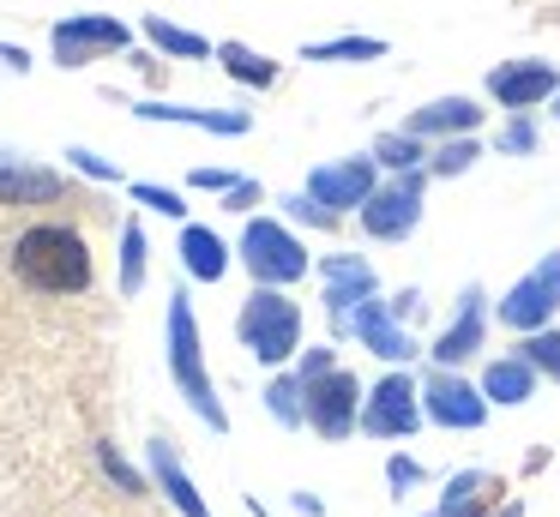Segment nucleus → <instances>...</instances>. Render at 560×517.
<instances>
[{
    "label": "nucleus",
    "instance_id": "nucleus-1",
    "mask_svg": "<svg viewBox=\"0 0 560 517\" xmlns=\"http://www.w3.org/2000/svg\"><path fill=\"white\" fill-rule=\"evenodd\" d=\"M13 271L43 295H79L91 283V247L67 223H31L13 240Z\"/></svg>",
    "mask_w": 560,
    "mask_h": 517
},
{
    "label": "nucleus",
    "instance_id": "nucleus-2",
    "mask_svg": "<svg viewBox=\"0 0 560 517\" xmlns=\"http://www.w3.org/2000/svg\"><path fill=\"white\" fill-rule=\"evenodd\" d=\"M170 373H175L182 397L194 403V415L206 421L211 433L230 427V415H223L218 391H211V379H206V355H199V325H194V307H187V295H170Z\"/></svg>",
    "mask_w": 560,
    "mask_h": 517
},
{
    "label": "nucleus",
    "instance_id": "nucleus-3",
    "mask_svg": "<svg viewBox=\"0 0 560 517\" xmlns=\"http://www.w3.org/2000/svg\"><path fill=\"white\" fill-rule=\"evenodd\" d=\"M242 343L254 349V361H266V367H278V361H290L295 349H302V307H295L283 289H254V295L242 301Z\"/></svg>",
    "mask_w": 560,
    "mask_h": 517
},
{
    "label": "nucleus",
    "instance_id": "nucleus-4",
    "mask_svg": "<svg viewBox=\"0 0 560 517\" xmlns=\"http://www.w3.org/2000/svg\"><path fill=\"white\" fill-rule=\"evenodd\" d=\"M242 259H247V271L259 277V289H283V283H295V277H307L302 240H295L283 223H271V216H254V223H247Z\"/></svg>",
    "mask_w": 560,
    "mask_h": 517
},
{
    "label": "nucleus",
    "instance_id": "nucleus-5",
    "mask_svg": "<svg viewBox=\"0 0 560 517\" xmlns=\"http://www.w3.org/2000/svg\"><path fill=\"white\" fill-rule=\"evenodd\" d=\"M555 307H560V252H548L530 277H518V283L506 289L500 325H512V331H548Z\"/></svg>",
    "mask_w": 560,
    "mask_h": 517
},
{
    "label": "nucleus",
    "instance_id": "nucleus-6",
    "mask_svg": "<svg viewBox=\"0 0 560 517\" xmlns=\"http://www.w3.org/2000/svg\"><path fill=\"white\" fill-rule=\"evenodd\" d=\"M307 427L319 439H343V433L362 427V385H355V373L331 367L326 379L307 385Z\"/></svg>",
    "mask_w": 560,
    "mask_h": 517
},
{
    "label": "nucleus",
    "instance_id": "nucleus-7",
    "mask_svg": "<svg viewBox=\"0 0 560 517\" xmlns=\"http://www.w3.org/2000/svg\"><path fill=\"white\" fill-rule=\"evenodd\" d=\"M416 397L422 391H416L410 373H386L362 403L368 439H404V433H416V421H422V403H416Z\"/></svg>",
    "mask_w": 560,
    "mask_h": 517
},
{
    "label": "nucleus",
    "instance_id": "nucleus-8",
    "mask_svg": "<svg viewBox=\"0 0 560 517\" xmlns=\"http://www.w3.org/2000/svg\"><path fill=\"white\" fill-rule=\"evenodd\" d=\"M422 415L440 421V427H482V421H488V397H482V385L458 379L452 367H434L422 379Z\"/></svg>",
    "mask_w": 560,
    "mask_h": 517
},
{
    "label": "nucleus",
    "instance_id": "nucleus-9",
    "mask_svg": "<svg viewBox=\"0 0 560 517\" xmlns=\"http://www.w3.org/2000/svg\"><path fill=\"white\" fill-rule=\"evenodd\" d=\"M422 168L416 175H398V180H386V187H374V199L362 204V228L368 235H380V240H404L416 228V216H422Z\"/></svg>",
    "mask_w": 560,
    "mask_h": 517
},
{
    "label": "nucleus",
    "instance_id": "nucleus-10",
    "mask_svg": "<svg viewBox=\"0 0 560 517\" xmlns=\"http://www.w3.org/2000/svg\"><path fill=\"white\" fill-rule=\"evenodd\" d=\"M374 156H350V163H326V168H314L307 175V199L314 204H326L331 216L338 211H362L368 199H374Z\"/></svg>",
    "mask_w": 560,
    "mask_h": 517
},
{
    "label": "nucleus",
    "instance_id": "nucleus-11",
    "mask_svg": "<svg viewBox=\"0 0 560 517\" xmlns=\"http://www.w3.org/2000/svg\"><path fill=\"white\" fill-rule=\"evenodd\" d=\"M127 48V24L121 19H103V12H79V19L55 24V60L61 67H85L97 55H115Z\"/></svg>",
    "mask_w": 560,
    "mask_h": 517
},
{
    "label": "nucleus",
    "instance_id": "nucleus-12",
    "mask_svg": "<svg viewBox=\"0 0 560 517\" xmlns=\"http://www.w3.org/2000/svg\"><path fill=\"white\" fill-rule=\"evenodd\" d=\"M319 277H326L331 319L350 331L355 307H362V301H374V265H368V259H326V265H319Z\"/></svg>",
    "mask_w": 560,
    "mask_h": 517
},
{
    "label": "nucleus",
    "instance_id": "nucleus-13",
    "mask_svg": "<svg viewBox=\"0 0 560 517\" xmlns=\"http://www.w3.org/2000/svg\"><path fill=\"white\" fill-rule=\"evenodd\" d=\"M488 91L506 108H530V103H542L548 91H560V72L548 67V60H512V67L488 72Z\"/></svg>",
    "mask_w": 560,
    "mask_h": 517
},
{
    "label": "nucleus",
    "instance_id": "nucleus-14",
    "mask_svg": "<svg viewBox=\"0 0 560 517\" xmlns=\"http://www.w3.org/2000/svg\"><path fill=\"white\" fill-rule=\"evenodd\" d=\"M350 331L362 337V343L374 349L380 361H410V355H416V343L404 337V325L392 319L386 301H362V307H355V319H350Z\"/></svg>",
    "mask_w": 560,
    "mask_h": 517
},
{
    "label": "nucleus",
    "instance_id": "nucleus-15",
    "mask_svg": "<svg viewBox=\"0 0 560 517\" xmlns=\"http://www.w3.org/2000/svg\"><path fill=\"white\" fill-rule=\"evenodd\" d=\"M476 349H482V289H464V313L458 325H452L446 337L434 343V367H458V361H470Z\"/></svg>",
    "mask_w": 560,
    "mask_h": 517
},
{
    "label": "nucleus",
    "instance_id": "nucleus-16",
    "mask_svg": "<svg viewBox=\"0 0 560 517\" xmlns=\"http://www.w3.org/2000/svg\"><path fill=\"white\" fill-rule=\"evenodd\" d=\"M151 475H158V487L170 493V505H175L182 517H211V505L194 493V481H187V469L175 463L170 439H151Z\"/></svg>",
    "mask_w": 560,
    "mask_h": 517
},
{
    "label": "nucleus",
    "instance_id": "nucleus-17",
    "mask_svg": "<svg viewBox=\"0 0 560 517\" xmlns=\"http://www.w3.org/2000/svg\"><path fill=\"white\" fill-rule=\"evenodd\" d=\"M476 120H482V108H476L470 96H440V103L416 108V115L404 120V132H410V139H428V132H470Z\"/></svg>",
    "mask_w": 560,
    "mask_h": 517
},
{
    "label": "nucleus",
    "instance_id": "nucleus-18",
    "mask_svg": "<svg viewBox=\"0 0 560 517\" xmlns=\"http://www.w3.org/2000/svg\"><path fill=\"white\" fill-rule=\"evenodd\" d=\"M494 500H500V481L482 475V469H464V475L446 481V500H440L434 517H482Z\"/></svg>",
    "mask_w": 560,
    "mask_h": 517
},
{
    "label": "nucleus",
    "instance_id": "nucleus-19",
    "mask_svg": "<svg viewBox=\"0 0 560 517\" xmlns=\"http://www.w3.org/2000/svg\"><path fill=\"white\" fill-rule=\"evenodd\" d=\"M530 391H536V367L524 355H506V361H494V367L482 373V397L488 403H530Z\"/></svg>",
    "mask_w": 560,
    "mask_h": 517
},
{
    "label": "nucleus",
    "instance_id": "nucleus-20",
    "mask_svg": "<svg viewBox=\"0 0 560 517\" xmlns=\"http://www.w3.org/2000/svg\"><path fill=\"white\" fill-rule=\"evenodd\" d=\"M182 265L199 277V283H218L223 271H230V247H223L211 228H199V223H187L182 228Z\"/></svg>",
    "mask_w": 560,
    "mask_h": 517
},
{
    "label": "nucleus",
    "instance_id": "nucleus-21",
    "mask_svg": "<svg viewBox=\"0 0 560 517\" xmlns=\"http://www.w3.org/2000/svg\"><path fill=\"white\" fill-rule=\"evenodd\" d=\"M139 120H187V127H206V132H247L242 108H175V103H139Z\"/></svg>",
    "mask_w": 560,
    "mask_h": 517
},
{
    "label": "nucleus",
    "instance_id": "nucleus-22",
    "mask_svg": "<svg viewBox=\"0 0 560 517\" xmlns=\"http://www.w3.org/2000/svg\"><path fill=\"white\" fill-rule=\"evenodd\" d=\"M31 199H61V175L25 163H0V204H31Z\"/></svg>",
    "mask_w": 560,
    "mask_h": 517
},
{
    "label": "nucleus",
    "instance_id": "nucleus-23",
    "mask_svg": "<svg viewBox=\"0 0 560 517\" xmlns=\"http://www.w3.org/2000/svg\"><path fill=\"white\" fill-rule=\"evenodd\" d=\"M218 60H223V72H230V79H242V84H278V60L254 55L247 43H223Z\"/></svg>",
    "mask_w": 560,
    "mask_h": 517
},
{
    "label": "nucleus",
    "instance_id": "nucleus-24",
    "mask_svg": "<svg viewBox=\"0 0 560 517\" xmlns=\"http://www.w3.org/2000/svg\"><path fill=\"white\" fill-rule=\"evenodd\" d=\"M266 409L283 421V427H302V421H307V385L295 379V373L271 379V385H266Z\"/></svg>",
    "mask_w": 560,
    "mask_h": 517
},
{
    "label": "nucleus",
    "instance_id": "nucleus-25",
    "mask_svg": "<svg viewBox=\"0 0 560 517\" xmlns=\"http://www.w3.org/2000/svg\"><path fill=\"white\" fill-rule=\"evenodd\" d=\"M422 139H410V132H380L374 139V163H386V168H398V175H416L422 168Z\"/></svg>",
    "mask_w": 560,
    "mask_h": 517
},
{
    "label": "nucleus",
    "instance_id": "nucleus-26",
    "mask_svg": "<svg viewBox=\"0 0 560 517\" xmlns=\"http://www.w3.org/2000/svg\"><path fill=\"white\" fill-rule=\"evenodd\" d=\"M386 43L380 36H338V43H307L302 60H380Z\"/></svg>",
    "mask_w": 560,
    "mask_h": 517
},
{
    "label": "nucleus",
    "instance_id": "nucleus-27",
    "mask_svg": "<svg viewBox=\"0 0 560 517\" xmlns=\"http://www.w3.org/2000/svg\"><path fill=\"white\" fill-rule=\"evenodd\" d=\"M145 289V228L127 223L121 228V295H139Z\"/></svg>",
    "mask_w": 560,
    "mask_h": 517
},
{
    "label": "nucleus",
    "instance_id": "nucleus-28",
    "mask_svg": "<svg viewBox=\"0 0 560 517\" xmlns=\"http://www.w3.org/2000/svg\"><path fill=\"white\" fill-rule=\"evenodd\" d=\"M145 36L163 48V55H187V60L211 55V43H206V36H194V31H175L170 19H145Z\"/></svg>",
    "mask_w": 560,
    "mask_h": 517
},
{
    "label": "nucleus",
    "instance_id": "nucleus-29",
    "mask_svg": "<svg viewBox=\"0 0 560 517\" xmlns=\"http://www.w3.org/2000/svg\"><path fill=\"white\" fill-rule=\"evenodd\" d=\"M518 355L530 361L536 373H548V379H560V331H530V343H524Z\"/></svg>",
    "mask_w": 560,
    "mask_h": 517
},
{
    "label": "nucleus",
    "instance_id": "nucleus-30",
    "mask_svg": "<svg viewBox=\"0 0 560 517\" xmlns=\"http://www.w3.org/2000/svg\"><path fill=\"white\" fill-rule=\"evenodd\" d=\"M476 156H482V151H476V139H446V144H440V156H434V175H458V168H470Z\"/></svg>",
    "mask_w": 560,
    "mask_h": 517
},
{
    "label": "nucleus",
    "instance_id": "nucleus-31",
    "mask_svg": "<svg viewBox=\"0 0 560 517\" xmlns=\"http://www.w3.org/2000/svg\"><path fill=\"white\" fill-rule=\"evenodd\" d=\"M133 199H139V204H151V211H163V216H182V211H187V204H182V192L151 187V180H133Z\"/></svg>",
    "mask_w": 560,
    "mask_h": 517
},
{
    "label": "nucleus",
    "instance_id": "nucleus-32",
    "mask_svg": "<svg viewBox=\"0 0 560 517\" xmlns=\"http://www.w3.org/2000/svg\"><path fill=\"white\" fill-rule=\"evenodd\" d=\"M67 163H73V168H85L91 180H121V168H115V163H103V156H97V151H85V144H73V151H67Z\"/></svg>",
    "mask_w": 560,
    "mask_h": 517
},
{
    "label": "nucleus",
    "instance_id": "nucleus-33",
    "mask_svg": "<svg viewBox=\"0 0 560 517\" xmlns=\"http://www.w3.org/2000/svg\"><path fill=\"white\" fill-rule=\"evenodd\" d=\"M331 367H338V355H331V349H307V355H302V373H295V379L314 385V379H326Z\"/></svg>",
    "mask_w": 560,
    "mask_h": 517
},
{
    "label": "nucleus",
    "instance_id": "nucleus-34",
    "mask_svg": "<svg viewBox=\"0 0 560 517\" xmlns=\"http://www.w3.org/2000/svg\"><path fill=\"white\" fill-rule=\"evenodd\" d=\"M187 180H194V187H206V192H235V187H242V175H230V168H194Z\"/></svg>",
    "mask_w": 560,
    "mask_h": 517
},
{
    "label": "nucleus",
    "instance_id": "nucleus-35",
    "mask_svg": "<svg viewBox=\"0 0 560 517\" xmlns=\"http://www.w3.org/2000/svg\"><path fill=\"white\" fill-rule=\"evenodd\" d=\"M530 144H536V127H530V120H512V127L506 132H500V151H530Z\"/></svg>",
    "mask_w": 560,
    "mask_h": 517
},
{
    "label": "nucleus",
    "instance_id": "nucleus-36",
    "mask_svg": "<svg viewBox=\"0 0 560 517\" xmlns=\"http://www.w3.org/2000/svg\"><path fill=\"white\" fill-rule=\"evenodd\" d=\"M386 481L404 493L410 481H422V463H416V457H392V463H386Z\"/></svg>",
    "mask_w": 560,
    "mask_h": 517
},
{
    "label": "nucleus",
    "instance_id": "nucleus-37",
    "mask_svg": "<svg viewBox=\"0 0 560 517\" xmlns=\"http://www.w3.org/2000/svg\"><path fill=\"white\" fill-rule=\"evenodd\" d=\"M283 204H290V216H302V223H331V211H326V204H314L307 192H302V199H283Z\"/></svg>",
    "mask_w": 560,
    "mask_h": 517
},
{
    "label": "nucleus",
    "instance_id": "nucleus-38",
    "mask_svg": "<svg viewBox=\"0 0 560 517\" xmlns=\"http://www.w3.org/2000/svg\"><path fill=\"white\" fill-rule=\"evenodd\" d=\"M392 319L398 325H410V319H422V295H416V289H404L398 301H392Z\"/></svg>",
    "mask_w": 560,
    "mask_h": 517
},
{
    "label": "nucleus",
    "instance_id": "nucleus-39",
    "mask_svg": "<svg viewBox=\"0 0 560 517\" xmlns=\"http://www.w3.org/2000/svg\"><path fill=\"white\" fill-rule=\"evenodd\" d=\"M103 469H109V475L121 481L127 493H139V475H133V469H127V463H121V457H115V451H109V445H103Z\"/></svg>",
    "mask_w": 560,
    "mask_h": 517
},
{
    "label": "nucleus",
    "instance_id": "nucleus-40",
    "mask_svg": "<svg viewBox=\"0 0 560 517\" xmlns=\"http://www.w3.org/2000/svg\"><path fill=\"white\" fill-rule=\"evenodd\" d=\"M254 199H259V187H254V180H242V187L230 192V211H247V204H254Z\"/></svg>",
    "mask_w": 560,
    "mask_h": 517
},
{
    "label": "nucleus",
    "instance_id": "nucleus-41",
    "mask_svg": "<svg viewBox=\"0 0 560 517\" xmlns=\"http://www.w3.org/2000/svg\"><path fill=\"white\" fill-rule=\"evenodd\" d=\"M0 60H7V67H19V72L31 67V60H25V48H7V43H0Z\"/></svg>",
    "mask_w": 560,
    "mask_h": 517
},
{
    "label": "nucleus",
    "instance_id": "nucleus-42",
    "mask_svg": "<svg viewBox=\"0 0 560 517\" xmlns=\"http://www.w3.org/2000/svg\"><path fill=\"white\" fill-rule=\"evenodd\" d=\"M494 517H524V505L512 500V505H494Z\"/></svg>",
    "mask_w": 560,
    "mask_h": 517
}]
</instances>
